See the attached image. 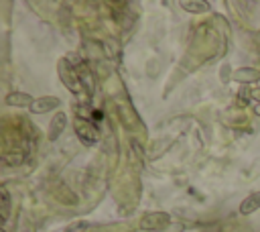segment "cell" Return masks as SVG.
I'll return each instance as SVG.
<instances>
[{
    "instance_id": "6da1fadb",
    "label": "cell",
    "mask_w": 260,
    "mask_h": 232,
    "mask_svg": "<svg viewBox=\"0 0 260 232\" xmlns=\"http://www.w3.org/2000/svg\"><path fill=\"white\" fill-rule=\"evenodd\" d=\"M171 224V216L167 212H148L140 220V228L146 232H160Z\"/></svg>"
},
{
    "instance_id": "7a4b0ae2",
    "label": "cell",
    "mask_w": 260,
    "mask_h": 232,
    "mask_svg": "<svg viewBox=\"0 0 260 232\" xmlns=\"http://www.w3.org/2000/svg\"><path fill=\"white\" fill-rule=\"evenodd\" d=\"M57 69H59V77H61V81L65 83V88H69L73 94H77L79 92V77H77V71H75V67L69 63V59H61L59 61V65H57Z\"/></svg>"
},
{
    "instance_id": "3957f363",
    "label": "cell",
    "mask_w": 260,
    "mask_h": 232,
    "mask_svg": "<svg viewBox=\"0 0 260 232\" xmlns=\"http://www.w3.org/2000/svg\"><path fill=\"white\" fill-rule=\"evenodd\" d=\"M75 132L83 140V144H87V147L98 142V130L93 128V124H89L83 118H75Z\"/></svg>"
},
{
    "instance_id": "277c9868",
    "label": "cell",
    "mask_w": 260,
    "mask_h": 232,
    "mask_svg": "<svg viewBox=\"0 0 260 232\" xmlns=\"http://www.w3.org/2000/svg\"><path fill=\"white\" fill-rule=\"evenodd\" d=\"M59 104H61V100L57 96H43V98H35V102L28 106V110L32 114H45L49 110L59 108Z\"/></svg>"
},
{
    "instance_id": "5b68a950",
    "label": "cell",
    "mask_w": 260,
    "mask_h": 232,
    "mask_svg": "<svg viewBox=\"0 0 260 232\" xmlns=\"http://www.w3.org/2000/svg\"><path fill=\"white\" fill-rule=\"evenodd\" d=\"M232 77L238 83H256V81H260V71L254 67H238L232 71Z\"/></svg>"
},
{
    "instance_id": "8992f818",
    "label": "cell",
    "mask_w": 260,
    "mask_h": 232,
    "mask_svg": "<svg viewBox=\"0 0 260 232\" xmlns=\"http://www.w3.org/2000/svg\"><path fill=\"white\" fill-rule=\"evenodd\" d=\"M67 126V114L65 112H55V116L51 118L49 124V140H57L61 136V132Z\"/></svg>"
},
{
    "instance_id": "52a82bcc",
    "label": "cell",
    "mask_w": 260,
    "mask_h": 232,
    "mask_svg": "<svg viewBox=\"0 0 260 232\" xmlns=\"http://www.w3.org/2000/svg\"><path fill=\"white\" fill-rule=\"evenodd\" d=\"M256 210H260V191H254V193L246 195L240 204V214H244V216L254 214Z\"/></svg>"
},
{
    "instance_id": "ba28073f",
    "label": "cell",
    "mask_w": 260,
    "mask_h": 232,
    "mask_svg": "<svg viewBox=\"0 0 260 232\" xmlns=\"http://www.w3.org/2000/svg\"><path fill=\"white\" fill-rule=\"evenodd\" d=\"M4 102H6L8 106H30V104L35 102V98H32L30 94H26V92H10V94L4 98Z\"/></svg>"
},
{
    "instance_id": "9c48e42d",
    "label": "cell",
    "mask_w": 260,
    "mask_h": 232,
    "mask_svg": "<svg viewBox=\"0 0 260 232\" xmlns=\"http://www.w3.org/2000/svg\"><path fill=\"white\" fill-rule=\"evenodd\" d=\"M181 8L191 12V14H203L209 10V4L207 2H201V0H183L181 2Z\"/></svg>"
},
{
    "instance_id": "30bf717a",
    "label": "cell",
    "mask_w": 260,
    "mask_h": 232,
    "mask_svg": "<svg viewBox=\"0 0 260 232\" xmlns=\"http://www.w3.org/2000/svg\"><path fill=\"white\" fill-rule=\"evenodd\" d=\"M10 210H12L10 193H8V189H6V187H0V214H2V222H6V220H8Z\"/></svg>"
},
{
    "instance_id": "8fae6325",
    "label": "cell",
    "mask_w": 260,
    "mask_h": 232,
    "mask_svg": "<svg viewBox=\"0 0 260 232\" xmlns=\"http://www.w3.org/2000/svg\"><path fill=\"white\" fill-rule=\"evenodd\" d=\"M0 232H6V230H4V228H2V230H0Z\"/></svg>"
}]
</instances>
